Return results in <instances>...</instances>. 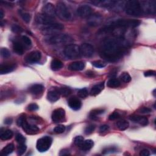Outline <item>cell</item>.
Returning <instances> with one entry per match:
<instances>
[{
  "label": "cell",
  "instance_id": "1",
  "mask_svg": "<svg viewBox=\"0 0 156 156\" xmlns=\"http://www.w3.org/2000/svg\"><path fill=\"white\" fill-rule=\"evenodd\" d=\"M124 48L118 40L108 38L103 41L101 54L105 60L109 62L117 61L122 56Z\"/></svg>",
  "mask_w": 156,
  "mask_h": 156
},
{
  "label": "cell",
  "instance_id": "2",
  "mask_svg": "<svg viewBox=\"0 0 156 156\" xmlns=\"http://www.w3.org/2000/svg\"><path fill=\"white\" fill-rule=\"evenodd\" d=\"M124 10L128 15L134 16H140L143 14L140 2L135 0H129L126 3Z\"/></svg>",
  "mask_w": 156,
  "mask_h": 156
},
{
  "label": "cell",
  "instance_id": "3",
  "mask_svg": "<svg viewBox=\"0 0 156 156\" xmlns=\"http://www.w3.org/2000/svg\"><path fill=\"white\" fill-rule=\"evenodd\" d=\"M46 42L50 45H58V44H68L73 42V38L68 35L66 34H56L50 36Z\"/></svg>",
  "mask_w": 156,
  "mask_h": 156
},
{
  "label": "cell",
  "instance_id": "4",
  "mask_svg": "<svg viewBox=\"0 0 156 156\" xmlns=\"http://www.w3.org/2000/svg\"><path fill=\"white\" fill-rule=\"evenodd\" d=\"M140 24V22L136 20L131 19H120L111 25L114 27L115 29L119 28H135Z\"/></svg>",
  "mask_w": 156,
  "mask_h": 156
},
{
  "label": "cell",
  "instance_id": "5",
  "mask_svg": "<svg viewBox=\"0 0 156 156\" xmlns=\"http://www.w3.org/2000/svg\"><path fill=\"white\" fill-rule=\"evenodd\" d=\"M56 14L58 18L64 21H68L71 18V14L65 4L63 2L57 3L56 8Z\"/></svg>",
  "mask_w": 156,
  "mask_h": 156
},
{
  "label": "cell",
  "instance_id": "6",
  "mask_svg": "<svg viewBox=\"0 0 156 156\" xmlns=\"http://www.w3.org/2000/svg\"><path fill=\"white\" fill-rule=\"evenodd\" d=\"M64 54L69 59H76L81 56L80 47L75 44L68 45L65 48Z\"/></svg>",
  "mask_w": 156,
  "mask_h": 156
},
{
  "label": "cell",
  "instance_id": "7",
  "mask_svg": "<svg viewBox=\"0 0 156 156\" xmlns=\"http://www.w3.org/2000/svg\"><path fill=\"white\" fill-rule=\"evenodd\" d=\"M52 142V140L50 136H43V137L38 140L36 145L37 149L40 152H45L49 149V148L51 146Z\"/></svg>",
  "mask_w": 156,
  "mask_h": 156
},
{
  "label": "cell",
  "instance_id": "8",
  "mask_svg": "<svg viewBox=\"0 0 156 156\" xmlns=\"http://www.w3.org/2000/svg\"><path fill=\"white\" fill-rule=\"evenodd\" d=\"M143 13L148 14H155L156 10V5L155 2L142 1L140 2Z\"/></svg>",
  "mask_w": 156,
  "mask_h": 156
},
{
  "label": "cell",
  "instance_id": "9",
  "mask_svg": "<svg viewBox=\"0 0 156 156\" xmlns=\"http://www.w3.org/2000/svg\"><path fill=\"white\" fill-rule=\"evenodd\" d=\"M35 22L38 25H41L44 26L54 23L53 18L50 17L44 14H38L35 17Z\"/></svg>",
  "mask_w": 156,
  "mask_h": 156
},
{
  "label": "cell",
  "instance_id": "10",
  "mask_svg": "<svg viewBox=\"0 0 156 156\" xmlns=\"http://www.w3.org/2000/svg\"><path fill=\"white\" fill-rule=\"evenodd\" d=\"M65 116V111L64 109L58 108L55 109L52 113L51 118L53 122L57 123L62 122Z\"/></svg>",
  "mask_w": 156,
  "mask_h": 156
},
{
  "label": "cell",
  "instance_id": "11",
  "mask_svg": "<svg viewBox=\"0 0 156 156\" xmlns=\"http://www.w3.org/2000/svg\"><path fill=\"white\" fill-rule=\"evenodd\" d=\"M64 28V27L62 24L54 22V23L48 25L47 26H43L42 29H43V31L44 33L52 34L55 32L61 31Z\"/></svg>",
  "mask_w": 156,
  "mask_h": 156
},
{
  "label": "cell",
  "instance_id": "12",
  "mask_svg": "<svg viewBox=\"0 0 156 156\" xmlns=\"http://www.w3.org/2000/svg\"><path fill=\"white\" fill-rule=\"evenodd\" d=\"M42 54L41 52H39L38 51H34L29 53L26 57H25V61L31 64H34L39 62L41 59Z\"/></svg>",
  "mask_w": 156,
  "mask_h": 156
},
{
  "label": "cell",
  "instance_id": "13",
  "mask_svg": "<svg viewBox=\"0 0 156 156\" xmlns=\"http://www.w3.org/2000/svg\"><path fill=\"white\" fill-rule=\"evenodd\" d=\"M81 54L86 57H91L94 54V48L89 44H83L81 45Z\"/></svg>",
  "mask_w": 156,
  "mask_h": 156
},
{
  "label": "cell",
  "instance_id": "14",
  "mask_svg": "<svg viewBox=\"0 0 156 156\" xmlns=\"http://www.w3.org/2000/svg\"><path fill=\"white\" fill-rule=\"evenodd\" d=\"M103 22V17L99 14H92L88 17L87 23L91 26H97Z\"/></svg>",
  "mask_w": 156,
  "mask_h": 156
},
{
  "label": "cell",
  "instance_id": "15",
  "mask_svg": "<svg viewBox=\"0 0 156 156\" xmlns=\"http://www.w3.org/2000/svg\"><path fill=\"white\" fill-rule=\"evenodd\" d=\"M92 12V8L88 5L81 6L80 8H78L77 10V15L82 18L88 17L91 15Z\"/></svg>",
  "mask_w": 156,
  "mask_h": 156
},
{
  "label": "cell",
  "instance_id": "16",
  "mask_svg": "<svg viewBox=\"0 0 156 156\" xmlns=\"http://www.w3.org/2000/svg\"><path fill=\"white\" fill-rule=\"evenodd\" d=\"M68 104L70 107L74 110H80L82 106L81 101L76 96L71 97L68 100Z\"/></svg>",
  "mask_w": 156,
  "mask_h": 156
},
{
  "label": "cell",
  "instance_id": "17",
  "mask_svg": "<svg viewBox=\"0 0 156 156\" xmlns=\"http://www.w3.org/2000/svg\"><path fill=\"white\" fill-rule=\"evenodd\" d=\"M43 14L45 15L54 18L56 14V8L51 3H47L46 4L42 9Z\"/></svg>",
  "mask_w": 156,
  "mask_h": 156
},
{
  "label": "cell",
  "instance_id": "18",
  "mask_svg": "<svg viewBox=\"0 0 156 156\" xmlns=\"http://www.w3.org/2000/svg\"><path fill=\"white\" fill-rule=\"evenodd\" d=\"M60 98V93L58 89L52 88L48 91L47 94V99L51 103H54L58 100Z\"/></svg>",
  "mask_w": 156,
  "mask_h": 156
},
{
  "label": "cell",
  "instance_id": "19",
  "mask_svg": "<svg viewBox=\"0 0 156 156\" xmlns=\"http://www.w3.org/2000/svg\"><path fill=\"white\" fill-rule=\"evenodd\" d=\"M22 128L28 134H35L39 131V128L37 126L29 124L26 121L23 123Z\"/></svg>",
  "mask_w": 156,
  "mask_h": 156
},
{
  "label": "cell",
  "instance_id": "20",
  "mask_svg": "<svg viewBox=\"0 0 156 156\" xmlns=\"http://www.w3.org/2000/svg\"><path fill=\"white\" fill-rule=\"evenodd\" d=\"M130 120L135 122L138 123L142 126H146L148 124V119L145 116H142L139 115H132L130 116Z\"/></svg>",
  "mask_w": 156,
  "mask_h": 156
},
{
  "label": "cell",
  "instance_id": "21",
  "mask_svg": "<svg viewBox=\"0 0 156 156\" xmlns=\"http://www.w3.org/2000/svg\"><path fill=\"white\" fill-rule=\"evenodd\" d=\"M85 68V64L82 61L74 62L69 65L68 68L71 71H81Z\"/></svg>",
  "mask_w": 156,
  "mask_h": 156
},
{
  "label": "cell",
  "instance_id": "22",
  "mask_svg": "<svg viewBox=\"0 0 156 156\" xmlns=\"http://www.w3.org/2000/svg\"><path fill=\"white\" fill-rule=\"evenodd\" d=\"M15 64H2L0 66V73L4 74L13 71L15 69Z\"/></svg>",
  "mask_w": 156,
  "mask_h": 156
},
{
  "label": "cell",
  "instance_id": "23",
  "mask_svg": "<svg viewBox=\"0 0 156 156\" xmlns=\"http://www.w3.org/2000/svg\"><path fill=\"white\" fill-rule=\"evenodd\" d=\"M44 90V87L42 84H34L29 88V92L35 95L42 93Z\"/></svg>",
  "mask_w": 156,
  "mask_h": 156
},
{
  "label": "cell",
  "instance_id": "24",
  "mask_svg": "<svg viewBox=\"0 0 156 156\" xmlns=\"http://www.w3.org/2000/svg\"><path fill=\"white\" fill-rule=\"evenodd\" d=\"M104 82H101L98 84H96V85L94 86L90 90V94L92 96L98 95L101 92V91L104 89Z\"/></svg>",
  "mask_w": 156,
  "mask_h": 156
},
{
  "label": "cell",
  "instance_id": "25",
  "mask_svg": "<svg viewBox=\"0 0 156 156\" xmlns=\"http://www.w3.org/2000/svg\"><path fill=\"white\" fill-rule=\"evenodd\" d=\"M63 67V63L57 58H54L51 63V68L54 71L59 70Z\"/></svg>",
  "mask_w": 156,
  "mask_h": 156
},
{
  "label": "cell",
  "instance_id": "26",
  "mask_svg": "<svg viewBox=\"0 0 156 156\" xmlns=\"http://www.w3.org/2000/svg\"><path fill=\"white\" fill-rule=\"evenodd\" d=\"M14 135V133L11 130L8 129L2 132L0 135V139L2 140H8L12 138Z\"/></svg>",
  "mask_w": 156,
  "mask_h": 156
},
{
  "label": "cell",
  "instance_id": "27",
  "mask_svg": "<svg viewBox=\"0 0 156 156\" xmlns=\"http://www.w3.org/2000/svg\"><path fill=\"white\" fill-rule=\"evenodd\" d=\"M14 51L18 55H22L24 52V48L21 43L15 42L13 44Z\"/></svg>",
  "mask_w": 156,
  "mask_h": 156
},
{
  "label": "cell",
  "instance_id": "28",
  "mask_svg": "<svg viewBox=\"0 0 156 156\" xmlns=\"http://www.w3.org/2000/svg\"><path fill=\"white\" fill-rule=\"evenodd\" d=\"M94 145V143L93 142V140H84L83 143L82 144V145L80 146L81 150L82 151H88L90 149H92L93 148Z\"/></svg>",
  "mask_w": 156,
  "mask_h": 156
},
{
  "label": "cell",
  "instance_id": "29",
  "mask_svg": "<svg viewBox=\"0 0 156 156\" xmlns=\"http://www.w3.org/2000/svg\"><path fill=\"white\" fill-rule=\"evenodd\" d=\"M120 85H121L120 81L118 80L115 79V78H111V79H110L107 82V87L113 88H118V87L120 86Z\"/></svg>",
  "mask_w": 156,
  "mask_h": 156
},
{
  "label": "cell",
  "instance_id": "30",
  "mask_svg": "<svg viewBox=\"0 0 156 156\" xmlns=\"http://www.w3.org/2000/svg\"><path fill=\"white\" fill-rule=\"evenodd\" d=\"M14 144L9 143L2 149V152H1V155H8L14 151Z\"/></svg>",
  "mask_w": 156,
  "mask_h": 156
},
{
  "label": "cell",
  "instance_id": "31",
  "mask_svg": "<svg viewBox=\"0 0 156 156\" xmlns=\"http://www.w3.org/2000/svg\"><path fill=\"white\" fill-rule=\"evenodd\" d=\"M116 127L118 128L120 130H125L129 126V123L128 122L124 120H122L118 121L116 124Z\"/></svg>",
  "mask_w": 156,
  "mask_h": 156
},
{
  "label": "cell",
  "instance_id": "32",
  "mask_svg": "<svg viewBox=\"0 0 156 156\" xmlns=\"http://www.w3.org/2000/svg\"><path fill=\"white\" fill-rule=\"evenodd\" d=\"M104 112V109H94L90 112L89 117L92 120H96L98 118V116L103 114Z\"/></svg>",
  "mask_w": 156,
  "mask_h": 156
},
{
  "label": "cell",
  "instance_id": "33",
  "mask_svg": "<svg viewBox=\"0 0 156 156\" xmlns=\"http://www.w3.org/2000/svg\"><path fill=\"white\" fill-rule=\"evenodd\" d=\"M58 92H59L60 94H61L62 96L67 97L69 96L71 93V90L68 87H61L58 88Z\"/></svg>",
  "mask_w": 156,
  "mask_h": 156
},
{
  "label": "cell",
  "instance_id": "34",
  "mask_svg": "<svg viewBox=\"0 0 156 156\" xmlns=\"http://www.w3.org/2000/svg\"><path fill=\"white\" fill-rule=\"evenodd\" d=\"M120 80L122 81L125 83H128L131 81V77L129 74L127 72H124L120 75Z\"/></svg>",
  "mask_w": 156,
  "mask_h": 156
},
{
  "label": "cell",
  "instance_id": "35",
  "mask_svg": "<svg viewBox=\"0 0 156 156\" xmlns=\"http://www.w3.org/2000/svg\"><path fill=\"white\" fill-rule=\"evenodd\" d=\"M77 95L80 98H81L85 99L88 95V92L87 89L86 88H81V89L79 90V91H78Z\"/></svg>",
  "mask_w": 156,
  "mask_h": 156
},
{
  "label": "cell",
  "instance_id": "36",
  "mask_svg": "<svg viewBox=\"0 0 156 156\" xmlns=\"http://www.w3.org/2000/svg\"><path fill=\"white\" fill-rule=\"evenodd\" d=\"M27 149V146L25 143H22V144H19L18 148H17V154L19 155H23L25 151H26Z\"/></svg>",
  "mask_w": 156,
  "mask_h": 156
},
{
  "label": "cell",
  "instance_id": "37",
  "mask_svg": "<svg viewBox=\"0 0 156 156\" xmlns=\"http://www.w3.org/2000/svg\"><path fill=\"white\" fill-rule=\"evenodd\" d=\"M84 141V139L82 136H77L74 139V143L77 146L80 147Z\"/></svg>",
  "mask_w": 156,
  "mask_h": 156
},
{
  "label": "cell",
  "instance_id": "38",
  "mask_svg": "<svg viewBox=\"0 0 156 156\" xmlns=\"http://www.w3.org/2000/svg\"><path fill=\"white\" fill-rule=\"evenodd\" d=\"M92 65L98 68H103L105 67L107 64L104 61H94L92 62Z\"/></svg>",
  "mask_w": 156,
  "mask_h": 156
},
{
  "label": "cell",
  "instance_id": "39",
  "mask_svg": "<svg viewBox=\"0 0 156 156\" xmlns=\"http://www.w3.org/2000/svg\"><path fill=\"white\" fill-rule=\"evenodd\" d=\"M15 140L19 144H22L25 143L26 139L25 136L22 135L21 134H17L15 136Z\"/></svg>",
  "mask_w": 156,
  "mask_h": 156
},
{
  "label": "cell",
  "instance_id": "40",
  "mask_svg": "<svg viewBox=\"0 0 156 156\" xmlns=\"http://www.w3.org/2000/svg\"><path fill=\"white\" fill-rule=\"evenodd\" d=\"M65 130V126L62 124H59L56 126L54 129V132L56 134H62Z\"/></svg>",
  "mask_w": 156,
  "mask_h": 156
},
{
  "label": "cell",
  "instance_id": "41",
  "mask_svg": "<svg viewBox=\"0 0 156 156\" xmlns=\"http://www.w3.org/2000/svg\"><path fill=\"white\" fill-rule=\"evenodd\" d=\"M95 129V126L93 124H89L88 125L85 130H84V133L86 134V135H90L91 134Z\"/></svg>",
  "mask_w": 156,
  "mask_h": 156
},
{
  "label": "cell",
  "instance_id": "42",
  "mask_svg": "<svg viewBox=\"0 0 156 156\" xmlns=\"http://www.w3.org/2000/svg\"><path fill=\"white\" fill-rule=\"evenodd\" d=\"M1 55L4 58H8L10 56V52L8 49L2 48L1 49Z\"/></svg>",
  "mask_w": 156,
  "mask_h": 156
},
{
  "label": "cell",
  "instance_id": "43",
  "mask_svg": "<svg viewBox=\"0 0 156 156\" xmlns=\"http://www.w3.org/2000/svg\"><path fill=\"white\" fill-rule=\"evenodd\" d=\"M120 114L119 113V112H114L112 113H111L109 116V119L110 120H115L116 119H118L120 118Z\"/></svg>",
  "mask_w": 156,
  "mask_h": 156
},
{
  "label": "cell",
  "instance_id": "44",
  "mask_svg": "<svg viewBox=\"0 0 156 156\" xmlns=\"http://www.w3.org/2000/svg\"><path fill=\"white\" fill-rule=\"evenodd\" d=\"M26 121V117L25 116H20L18 118L17 121H16V124L18 126L22 127V125L23 124V123Z\"/></svg>",
  "mask_w": 156,
  "mask_h": 156
},
{
  "label": "cell",
  "instance_id": "45",
  "mask_svg": "<svg viewBox=\"0 0 156 156\" xmlns=\"http://www.w3.org/2000/svg\"><path fill=\"white\" fill-rule=\"evenodd\" d=\"M22 40L23 41V42L26 45V46H31L32 45V42L31 40V39L28 37L27 36H25V35H23L22 36Z\"/></svg>",
  "mask_w": 156,
  "mask_h": 156
},
{
  "label": "cell",
  "instance_id": "46",
  "mask_svg": "<svg viewBox=\"0 0 156 156\" xmlns=\"http://www.w3.org/2000/svg\"><path fill=\"white\" fill-rule=\"evenodd\" d=\"M21 16L23 20L26 22L29 23L31 20V15L28 13H21Z\"/></svg>",
  "mask_w": 156,
  "mask_h": 156
},
{
  "label": "cell",
  "instance_id": "47",
  "mask_svg": "<svg viewBox=\"0 0 156 156\" xmlns=\"http://www.w3.org/2000/svg\"><path fill=\"white\" fill-rule=\"evenodd\" d=\"M12 31L15 33H21L23 31V29L18 25H14L12 26Z\"/></svg>",
  "mask_w": 156,
  "mask_h": 156
},
{
  "label": "cell",
  "instance_id": "48",
  "mask_svg": "<svg viewBox=\"0 0 156 156\" xmlns=\"http://www.w3.org/2000/svg\"><path fill=\"white\" fill-rule=\"evenodd\" d=\"M28 109L30 111H35L38 109V106L35 103H32L28 106Z\"/></svg>",
  "mask_w": 156,
  "mask_h": 156
},
{
  "label": "cell",
  "instance_id": "49",
  "mask_svg": "<svg viewBox=\"0 0 156 156\" xmlns=\"http://www.w3.org/2000/svg\"><path fill=\"white\" fill-rule=\"evenodd\" d=\"M155 74H156V72L154 70H148L147 71H146L145 73H144V75L146 77H148V76H155Z\"/></svg>",
  "mask_w": 156,
  "mask_h": 156
},
{
  "label": "cell",
  "instance_id": "50",
  "mask_svg": "<svg viewBox=\"0 0 156 156\" xmlns=\"http://www.w3.org/2000/svg\"><path fill=\"white\" fill-rule=\"evenodd\" d=\"M151 112V109L146 107H142L139 110V112L141 113H150Z\"/></svg>",
  "mask_w": 156,
  "mask_h": 156
},
{
  "label": "cell",
  "instance_id": "51",
  "mask_svg": "<svg viewBox=\"0 0 156 156\" xmlns=\"http://www.w3.org/2000/svg\"><path fill=\"white\" fill-rule=\"evenodd\" d=\"M149 155H150L149 151L146 149H144L142 150L140 152V155L141 156H149Z\"/></svg>",
  "mask_w": 156,
  "mask_h": 156
},
{
  "label": "cell",
  "instance_id": "52",
  "mask_svg": "<svg viewBox=\"0 0 156 156\" xmlns=\"http://www.w3.org/2000/svg\"><path fill=\"white\" fill-rule=\"evenodd\" d=\"M116 149L114 148H107L105 150H104L103 153L104 154H109V153H112L116 152Z\"/></svg>",
  "mask_w": 156,
  "mask_h": 156
},
{
  "label": "cell",
  "instance_id": "53",
  "mask_svg": "<svg viewBox=\"0 0 156 156\" xmlns=\"http://www.w3.org/2000/svg\"><path fill=\"white\" fill-rule=\"evenodd\" d=\"M109 127L108 125H106V124H104V125H102L101 126L100 128V131L101 132H106L107 131L108 129H109Z\"/></svg>",
  "mask_w": 156,
  "mask_h": 156
},
{
  "label": "cell",
  "instance_id": "54",
  "mask_svg": "<svg viewBox=\"0 0 156 156\" xmlns=\"http://www.w3.org/2000/svg\"><path fill=\"white\" fill-rule=\"evenodd\" d=\"M68 154H70V152H69V151L68 149L62 150L60 152L61 155H68Z\"/></svg>",
  "mask_w": 156,
  "mask_h": 156
},
{
  "label": "cell",
  "instance_id": "55",
  "mask_svg": "<svg viewBox=\"0 0 156 156\" xmlns=\"http://www.w3.org/2000/svg\"><path fill=\"white\" fill-rule=\"evenodd\" d=\"M12 123V119L11 118H8L4 120V123L6 124H10Z\"/></svg>",
  "mask_w": 156,
  "mask_h": 156
},
{
  "label": "cell",
  "instance_id": "56",
  "mask_svg": "<svg viewBox=\"0 0 156 156\" xmlns=\"http://www.w3.org/2000/svg\"><path fill=\"white\" fill-rule=\"evenodd\" d=\"M3 16H4V12H3V10L1 9L0 10V18H1V19H3Z\"/></svg>",
  "mask_w": 156,
  "mask_h": 156
}]
</instances>
